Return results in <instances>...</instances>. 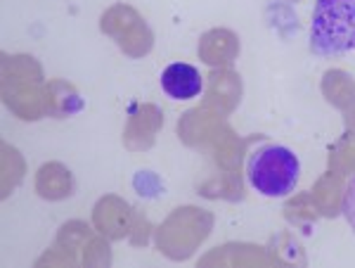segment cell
<instances>
[{"label":"cell","mask_w":355,"mask_h":268,"mask_svg":"<svg viewBox=\"0 0 355 268\" xmlns=\"http://www.w3.org/2000/svg\"><path fill=\"white\" fill-rule=\"evenodd\" d=\"M341 212H343V219H346L348 226H351V231L355 233V176L348 181L346 192H343Z\"/></svg>","instance_id":"277c9868"},{"label":"cell","mask_w":355,"mask_h":268,"mask_svg":"<svg viewBox=\"0 0 355 268\" xmlns=\"http://www.w3.org/2000/svg\"><path fill=\"white\" fill-rule=\"evenodd\" d=\"M162 90L166 93V98L175 100V102H187L199 98V93L204 90V78L199 69L194 65L187 62H173L162 72Z\"/></svg>","instance_id":"3957f363"},{"label":"cell","mask_w":355,"mask_h":268,"mask_svg":"<svg viewBox=\"0 0 355 268\" xmlns=\"http://www.w3.org/2000/svg\"><path fill=\"white\" fill-rule=\"evenodd\" d=\"M301 178V162L289 147L268 142L246 159V181L259 195L282 199L294 192Z\"/></svg>","instance_id":"6da1fadb"},{"label":"cell","mask_w":355,"mask_h":268,"mask_svg":"<svg viewBox=\"0 0 355 268\" xmlns=\"http://www.w3.org/2000/svg\"><path fill=\"white\" fill-rule=\"evenodd\" d=\"M311 50L320 57H341L355 50V0H315Z\"/></svg>","instance_id":"7a4b0ae2"}]
</instances>
